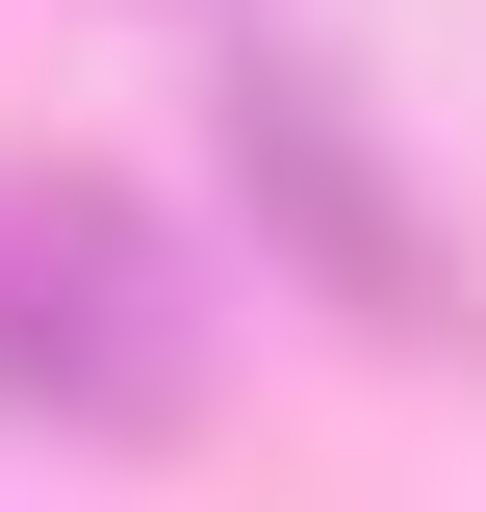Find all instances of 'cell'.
Wrapping results in <instances>:
<instances>
[{
  "label": "cell",
  "instance_id": "cell-1",
  "mask_svg": "<svg viewBox=\"0 0 486 512\" xmlns=\"http://www.w3.org/2000/svg\"><path fill=\"white\" fill-rule=\"evenodd\" d=\"M231 205H256V256H282L333 333H384V359H435V333H461V231L384 180V128L333 103L307 52H231Z\"/></svg>",
  "mask_w": 486,
  "mask_h": 512
},
{
  "label": "cell",
  "instance_id": "cell-2",
  "mask_svg": "<svg viewBox=\"0 0 486 512\" xmlns=\"http://www.w3.org/2000/svg\"><path fill=\"white\" fill-rule=\"evenodd\" d=\"M0 410H52V436H180L205 410V308H180V256L103 180L0 205Z\"/></svg>",
  "mask_w": 486,
  "mask_h": 512
}]
</instances>
